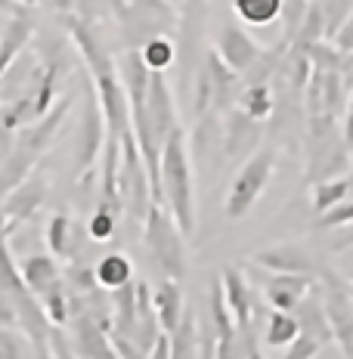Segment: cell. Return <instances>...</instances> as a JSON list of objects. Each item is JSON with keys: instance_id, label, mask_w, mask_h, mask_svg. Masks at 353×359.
Returning <instances> with one entry per match:
<instances>
[{"instance_id": "6da1fadb", "label": "cell", "mask_w": 353, "mask_h": 359, "mask_svg": "<svg viewBox=\"0 0 353 359\" xmlns=\"http://www.w3.org/2000/svg\"><path fill=\"white\" fill-rule=\"evenodd\" d=\"M159 177H161V198L168 211L174 214L177 226L189 238L195 233V186H192V155L189 140H186L183 124L171 130V137L161 143L159 158Z\"/></svg>"}, {"instance_id": "7a4b0ae2", "label": "cell", "mask_w": 353, "mask_h": 359, "mask_svg": "<svg viewBox=\"0 0 353 359\" xmlns=\"http://www.w3.org/2000/svg\"><path fill=\"white\" fill-rule=\"evenodd\" d=\"M115 19L124 50H142L155 37H171L177 32V10L168 0H118Z\"/></svg>"}, {"instance_id": "3957f363", "label": "cell", "mask_w": 353, "mask_h": 359, "mask_svg": "<svg viewBox=\"0 0 353 359\" xmlns=\"http://www.w3.org/2000/svg\"><path fill=\"white\" fill-rule=\"evenodd\" d=\"M142 223H146V248L164 273V279L183 282L186 279V236L177 226L174 214L168 211V205L152 201Z\"/></svg>"}, {"instance_id": "277c9868", "label": "cell", "mask_w": 353, "mask_h": 359, "mask_svg": "<svg viewBox=\"0 0 353 359\" xmlns=\"http://www.w3.org/2000/svg\"><path fill=\"white\" fill-rule=\"evenodd\" d=\"M276 168V149L273 146H260L254 155H248L239 168L236 180H232L227 201H223V214L229 220H242L245 214H251V208L258 205V198L264 196L269 177Z\"/></svg>"}, {"instance_id": "5b68a950", "label": "cell", "mask_w": 353, "mask_h": 359, "mask_svg": "<svg viewBox=\"0 0 353 359\" xmlns=\"http://www.w3.org/2000/svg\"><path fill=\"white\" fill-rule=\"evenodd\" d=\"M121 143V164H118V189H121L124 208L133 214V220H146V211L152 205V183H149L146 158H142L133 127L118 137Z\"/></svg>"}, {"instance_id": "8992f818", "label": "cell", "mask_w": 353, "mask_h": 359, "mask_svg": "<svg viewBox=\"0 0 353 359\" xmlns=\"http://www.w3.org/2000/svg\"><path fill=\"white\" fill-rule=\"evenodd\" d=\"M106 137H109V130H106V118H102L100 96H96L93 84H90V93H87V102H84V115H81L78 133H74V168H78L81 183H87V180L93 177L96 158H100Z\"/></svg>"}, {"instance_id": "52a82bcc", "label": "cell", "mask_w": 353, "mask_h": 359, "mask_svg": "<svg viewBox=\"0 0 353 359\" xmlns=\"http://www.w3.org/2000/svg\"><path fill=\"white\" fill-rule=\"evenodd\" d=\"M131 115H142L149 121V130L155 137V146L161 149V143L171 137V130L180 124L177 121V102L168 84V72H152L149 78V90L142 102H131Z\"/></svg>"}, {"instance_id": "ba28073f", "label": "cell", "mask_w": 353, "mask_h": 359, "mask_svg": "<svg viewBox=\"0 0 353 359\" xmlns=\"http://www.w3.org/2000/svg\"><path fill=\"white\" fill-rule=\"evenodd\" d=\"M205 28H208V0H183L177 13V62L192 74L205 59Z\"/></svg>"}, {"instance_id": "9c48e42d", "label": "cell", "mask_w": 353, "mask_h": 359, "mask_svg": "<svg viewBox=\"0 0 353 359\" xmlns=\"http://www.w3.org/2000/svg\"><path fill=\"white\" fill-rule=\"evenodd\" d=\"M322 304H326V316L332 325V341L341 347L344 359H353V291L350 282H341L335 276L322 279Z\"/></svg>"}, {"instance_id": "30bf717a", "label": "cell", "mask_w": 353, "mask_h": 359, "mask_svg": "<svg viewBox=\"0 0 353 359\" xmlns=\"http://www.w3.org/2000/svg\"><path fill=\"white\" fill-rule=\"evenodd\" d=\"M201 69H205L208 87H211V115L217 118V115L232 111L239 102V93H242V74L232 72L214 47L201 59Z\"/></svg>"}, {"instance_id": "8fae6325", "label": "cell", "mask_w": 353, "mask_h": 359, "mask_svg": "<svg viewBox=\"0 0 353 359\" xmlns=\"http://www.w3.org/2000/svg\"><path fill=\"white\" fill-rule=\"evenodd\" d=\"M214 50L220 53L223 62H227L232 72L242 74V78H245L248 72L258 69V62H260V59H264V53H267V50L260 47V43L254 41V37L248 34L245 28H239V25H223L220 34H217Z\"/></svg>"}, {"instance_id": "7c38bea8", "label": "cell", "mask_w": 353, "mask_h": 359, "mask_svg": "<svg viewBox=\"0 0 353 359\" xmlns=\"http://www.w3.org/2000/svg\"><path fill=\"white\" fill-rule=\"evenodd\" d=\"M264 130H267V121H258V118L245 115V111L232 109L227 111V124H223V152L227 158H248L254 155L264 143Z\"/></svg>"}, {"instance_id": "4fadbf2b", "label": "cell", "mask_w": 353, "mask_h": 359, "mask_svg": "<svg viewBox=\"0 0 353 359\" xmlns=\"http://www.w3.org/2000/svg\"><path fill=\"white\" fill-rule=\"evenodd\" d=\"M254 266L267 269V273H304L317 276V257L310 248H304L300 242H276L267 248L254 251Z\"/></svg>"}, {"instance_id": "5bb4252c", "label": "cell", "mask_w": 353, "mask_h": 359, "mask_svg": "<svg viewBox=\"0 0 353 359\" xmlns=\"http://www.w3.org/2000/svg\"><path fill=\"white\" fill-rule=\"evenodd\" d=\"M72 334H74V350H78L81 359H118L109 338V328L96 323L93 316H87V313L72 310Z\"/></svg>"}, {"instance_id": "9a60e30c", "label": "cell", "mask_w": 353, "mask_h": 359, "mask_svg": "<svg viewBox=\"0 0 353 359\" xmlns=\"http://www.w3.org/2000/svg\"><path fill=\"white\" fill-rule=\"evenodd\" d=\"M44 198H47V180L28 174L16 189L6 192V198L0 201V214H4V220L10 223V229H13L16 223L28 220V217H34L41 211Z\"/></svg>"}, {"instance_id": "2e32d148", "label": "cell", "mask_w": 353, "mask_h": 359, "mask_svg": "<svg viewBox=\"0 0 353 359\" xmlns=\"http://www.w3.org/2000/svg\"><path fill=\"white\" fill-rule=\"evenodd\" d=\"M317 285V276H304V273H273L269 279H264V301L273 310H285L291 313L300 304V297Z\"/></svg>"}, {"instance_id": "e0dca14e", "label": "cell", "mask_w": 353, "mask_h": 359, "mask_svg": "<svg viewBox=\"0 0 353 359\" xmlns=\"http://www.w3.org/2000/svg\"><path fill=\"white\" fill-rule=\"evenodd\" d=\"M220 282H223V294H227V304H229V313H232V319H236V325L239 328H254V291H251V282H248L236 266L223 269Z\"/></svg>"}, {"instance_id": "ac0fdd59", "label": "cell", "mask_w": 353, "mask_h": 359, "mask_svg": "<svg viewBox=\"0 0 353 359\" xmlns=\"http://www.w3.org/2000/svg\"><path fill=\"white\" fill-rule=\"evenodd\" d=\"M291 313H295V319H298L300 334H310V338L319 341V344H332V325H328L322 291H317V285L300 297V304Z\"/></svg>"}, {"instance_id": "d6986e66", "label": "cell", "mask_w": 353, "mask_h": 359, "mask_svg": "<svg viewBox=\"0 0 353 359\" xmlns=\"http://www.w3.org/2000/svg\"><path fill=\"white\" fill-rule=\"evenodd\" d=\"M152 306H155V316H159V325L164 334H171L183 319V282L177 279H161L159 288L152 294Z\"/></svg>"}, {"instance_id": "ffe728a7", "label": "cell", "mask_w": 353, "mask_h": 359, "mask_svg": "<svg viewBox=\"0 0 353 359\" xmlns=\"http://www.w3.org/2000/svg\"><path fill=\"white\" fill-rule=\"evenodd\" d=\"M34 34V19L32 16H13L6 22L4 34H0V78H4L6 72L13 69V62L22 56V50H25V43L32 41Z\"/></svg>"}, {"instance_id": "44dd1931", "label": "cell", "mask_w": 353, "mask_h": 359, "mask_svg": "<svg viewBox=\"0 0 353 359\" xmlns=\"http://www.w3.org/2000/svg\"><path fill=\"white\" fill-rule=\"evenodd\" d=\"M19 273H22V279H25L28 291H34L37 297L47 288H53L56 282H62V269H59V260L53 254H32V257L22 260Z\"/></svg>"}, {"instance_id": "7402d4cb", "label": "cell", "mask_w": 353, "mask_h": 359, "mask_svg": "<svg viewBox=\"0 0 353 359\" xmlns=\"http://www.w3.org/2000/svg\"><path fill=\"white\" fill-rule=\"evenodd\" d=\"M47 245L56 260H72L78 254V223L72 214L56 211L47 223Z\"/></svg>"}, {"instance_id": "603a6c76", "label": "cell", "mask_w": 353, "mask_h": 359, "mask_svg": "<svg viewBox=\"0 0 353 359\" xmlns=\"http://www.w3.org/2000/svg\"><path fill=\"white\" fill-rule=\"evenodd\" d=\"M168 359H201V334L195 313L186 310L180 325L168 334Z\"/></svg>"}, {"instance_id": "cb8c5ba5", "label": "cell", "mask_w": 353, "mask_h": 359, "mask_svg": "<svg viewBox=\"0 0 353 359\" xmlns=\"http://www.w3.org/2000/svg\"><path fill=\"white\" fill-rule=\"evenodd\" d=\"M285 0H232L236 16L251 28H267L273 22H279Z\"/></svg>"}, {"instance_id": "d4e9b609", "label": "cell", "mask_w": 353, "mask_h": 359, "mask_svg": "<svg viewBox=\"0 0 353 359\" xmlns=\"http://www.w3.org/2000/svg\"><path fill=\"white\" fill-rule=\"evenodd\" d=\"M236 109L258 118V121H269V115L276 111V96L269 90V84H245L242 93H239Z\"/></svg>"}, {"instance_id": "484cf974", "label": "cell", "mask_w": 353, "mask_h": 359, "mask_svg": "<svg viewBox=\"0 0 353 359\" xmlns=\"http://www.w3.org/2000/svg\"><path fill=\"white\" fill-rule=\"evenodd\" d=\"M93 276H96V282H100V288L115 291L133 279V264L124 254H106V257L93 266Z\"/></svg>"}, {"instance_id": "4316f807", "label": "cell", "mask_w": 353, "mask_h": 359, "mask_svg": "<svg viewBox=\"0 0 353 359\" xmlns=\"http://www.w3.org/2000/svg\"><path fill=\"white\" fill-rule=\"evenodd\" d=\"M347 196H350V177L347 174L319 180V183H313V211L317 214L328 211V208H335L338 201H344Z\"/></svg>"}, {"instance_id": "83f0119b", "label": "cell", "mask_w": 353, "mask_h": 359, "mask_svg": "<svg viewBox=\"0 0 353 359\" xmlns=\"http://www.w3.org/2000/svg\"><path fill=\"white\" fill-rule=\"evenodd\" d=\"M37 301H41L44 313H47V319L56 328H62L72 319V294H69V288H65V282H56V285L44 291Z\"/></svg>"}, {"instance_id": "f1b7e54d", "label": "cell", "mask_w": 353, "mask_h": 359, "mask_svg": "<svg viewBox=\"0 0 353 359\" xmlns=\"http://www.w3.org/2000/svg\"><path fill=\"white\" fill-rule=\"evenodd\" d=\"M298 334H300V328H298L295 313H285V310H273V313H269L267 334H264V341L269 344V347H288Z\"/></svg>"}, {"instance_id": "f546056e", "label": "cell", "mask_w": 353, "mask_h": 359, "mask_svg": "<svg viewBox=\"0 0 353 359\" xmlns=\"http://www.w3.org/2000/svg\"><path fill=\"white\" fill-rule=\"evenodd\" d=\"M140 53H142V62L149 65V72H168L177 62V43L171 37H155Z\"/></svg>"}, {"instance_id": "4dcf8cb0", "label": "cell", "mask_w": 353, "mask_h": 359, "mask_svg": "<svg viewBox=\"0 0 353 359\" xmlns=\"http://www.w3.org/2000/svg\"><path fill=\"white\" fill-rule=\"evenodd\" d=\"M319 13L326 19V41H335V34L341 32V25L350 19L353 0H317Z\"/></svg>"}, {"instance_id": "1f68e13d", "label": "cell", "mask_w": 353, "mask_h": 359, "mask_svg": "<svg viewBox=\"0 0 353 359\" xmlns=\"http://www.w3.org/2000/svg\"><path fill=\"white\" fill-rule=\"evenodd\" d=\"M307 10H310V0H285L282 16H279L285 22V32H282V43H279V47H285V50L291 47V41L298 37L300 25H304V19H307Z\"/></svg>"}, {"instance_id": "d6a6232c", "label": "cell", "mask_w": 353, "mask_h": 359, "mask_svg": "<svg viewBox=\"0 0 353 359\" xmlns=\"http://www.w3.org/2000/svg\"><path fill=\"white\" fill-rule=\"evenodd\" d=\"M118 211H112L109 205H96V211L93 217H90V236L96 238V242H106V238L115 236V229H118Z\"/></svg>"}, {"instance_id": "836d02e7", "label": "cell", "mask_w": 353, "mask_h": 359, "mask_svg": "<svg viewBox=\"0 0 353 359\" xmlns=\"http://www.w3.org/2000/svg\"><path fill=\"white\" fill-rule=\"evenodd\" d=\"M347 223H353V198H344V201H338L335 208L317 214L313 226L317 229H338V226H347Z\"/></svg>"}, {"instance_id": "e575fe53", "label": "cell", "mask_w": 353, "mask_h": 359, "mask_svg": "<svg viewBox=\"0 0 353 359\" xmlns=\"http://www.w3.org/2000/svg\"><path fill=\"white\" fill-rule=\"evenodd\" d=\"M319 350H322V344L319 341H313L310 334H298L295 341L285 347V353L282 359H317L319 356Z\"/></svg>"}, {"instance_id": "d590c367", "label": "cell", "mask_w": 353, "mask_h": 359, "mask_svg": "<svg viewBox=\"0 0 353 359\" xmlns=\"http://www.w3.org/2000/svg\"><path fill=\"white\" fill-rule=\"evenodd\" d=\"M0 359H25V341L13 328H0Z\"/></svg>"}, {"instance_id": "8d00e7d4", "label": "cell", "mask_w": 353, "mask_h": 359, "mask_svg": "<svg viewBox=\"0 0 353 359\" xmlns=\"http://www.w3.org/2000/svg\"><path fill=\"white\" fill-rule=\"evenodd\" d=\"M50 353H53V359H81L74 344L65 341V334L59 332L56 325H53V332H50Z\"/></svg>"}, {"instance_id": "74e56055", "label": "cell", "mask_w": 353, "mask_h": 359, "mask_svg": "<svg viewBox=\"0 0 353 359\" xmlns=\"http://www.w3.org/2000/svg\"><path fill=\"white\" fill-rule=\"evenodd\" d=\"M353 248V223H347V226H338L335 236H332V245H328V251L332 254H341Z\"/></svg>"}, {"instance_id": "f35d334b", "label": "cell", "mask_w": 353, "mask_h": 359, "mask_svg": "<svg viewBox=\"0 0 353 359\" xmlns=\"http://www.w3.org/2000/svg\"><path fill=\"white\" fill-rule=\"evenodd\" d=\"M341 140H344V146L353 152V90L347 96V109H344V115H341Z\"/></svg>"}, {"instance_id": "ab89813d", "label": "cell", "mask_w": 353, "mask_h": 359, "mask_svg": "<svg viewBox=\"0 0 353 359\" xmlns=\"http://www.w3.org/2000/svg\"><path fill=\"white\" fill-rule=\"evenodd\" d=\"M19 325V316H16V304L0 291V328H16Z\"/></svg>"}, {"instance_id": "60d3db41", "label": "cell", "mask_w": 353, "mask_h": 359, "mask_svg": "<svg viewBox=\"0 0 353 359\" xmlns=\"http://www.w3.org/2000/svg\"><path fill=\"white\" fill-rule=\"evenodd\" d=\"M332 43H335L338 50H341V53H353V13H350V19L341 25V32L335 34Z\"/></svg>"}, {"instance_id": "b9f144b4", "label": "cell", "mask_w": 353, "mask_h": 359, "mask_svg": "<svg viewBox=\"0 0 353 359\" xmlns=\"http://www.w3.org/2000/svg\"><path fill=\"white\" fill-rule=\"evenodd\" d=\"M149 359H168V334H161V338H159V344L152 347Z\"/></svg>"}, {"instance_id": "7bdbcfd3", "label": "cell", "mask_w": 353, "mask_h": 359, "mask_svg": "<svg viewBox=\"0 0 353 359\" xmlns=\"http://www.w3.org/2000/svg\"><path fill=\"white\" fill-rule=\"evenodd\" d=\"M50 4H53V10L62 13V16H69L72 10H78V0H50Z\"/></svg>"}, {"instance_id": "ee69618b", "label": "cell", "mask_w": 353, "mask_h": 359, "mask_svg": "<svg viewBox=\"0 0 353 359\" xmlns=\"http://www.w3.org/2000/svg\"><path fill=\"white\" fill-rule=\"evenodd\" d=\"M245 359H264V353H260V347H258V338L251 341V347H248V356Z\"/></svg>"}, {"instance_id": "f6af8a7d", "label": "cell", "mask_w": 353, "mask_h": 359, "mask_svg": "<svg viewBox=\"0 0 353 359\" xmlns=\"http://www.w3.org/2000/svg\"><path fill=\"white\" fill-rule=\"evenodd\" d=\"M6 233H10V223H6V220H4V214H0V238H4Z\"/></svg>"}, {"instance_id": "bcb514c9", "label": "cell", "mask_w": 353, "mask_h": 359, "mask_svg": "<svg viewBox=\"0 0 353 359\" xmlns=\"http://www.w3.org/2000/svg\"><path fill=\"white\" fill-rule=\"evenodd\" d=\"M347 177H350V196H353V155H350V174Z\"/></svg>"}, {"instance_id": "7dc6e473", "label": "cell", "mask_w": 353, "mask_h": 359, "mask_svg": "<svg viewBox=\"0 0 353 359\" xmlns=\"http://www.w3.org/2000/svg\"><path fill=\"white\" fill-rule=\"evenodd\" d=\"M347 282H350V288H353V276H350V279H347Z\"/></svg>"}]
</instances>
